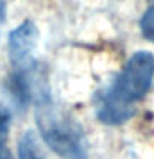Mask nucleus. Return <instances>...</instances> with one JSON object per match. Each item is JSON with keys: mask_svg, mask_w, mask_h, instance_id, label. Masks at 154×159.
<instances>
[{"mask_svg": "<svg viewBox=\"0 0 154 159\" xmlns=\"http://www.w3.org/2000/svg\"><path fill=\"white\" fill-rule=\"evenodd\" d=\"M38 40V32L33 22H25L22 23L17 30L10 33L8 38V52H10V60L15 65H22L28 61L30 55L33 53L37 47Z\"/></svg>", "mask_w": 154, "mask_h": 159, "instance_id": "7ed1b4c3", "label": "nucleus"}, {"mask_svg": "<svg viewBox=\"0 0 154 159\" xmlns=\"http://www.w3.org/2000/svg\"><path fill=\"white\" fill-rule=\"evenodd\" d=\"M134 111L133 108L129 106V104H124L121 101H118V99H114L109 96L106 101L101 104V108H99V118H101V121L104 123H121V121H126V119L131 116Z\"/></svg>", "mask_w": 154, "mask_h": 159, "instance_id": "20e7f679", "label": "nucleus"}, {"mask_svg": "<svg viewBox=\"0 0 154 159\" xmlns=\"http://www.w3.org/2000/svg\"><path fill=\"white\" fill-rule=\"evenodd\" d=\"M154 76V57L149 52H138L129 58L109 96L124 104L141 99L151 86Z\"/></svg>", "mask_w": 154, "mask_h": 159, "instance_id": "f03ea898", "label": "nucleus"}, {"mask_svg": "<svg viewBox=\"0 0 154 159\" xmlns=\"http://www.w3.org/2000/svg\"><path fill=\"white\" fill-rule=\"evenodd\" d=\"M10 119L12 114L5 106L0 104V146L7 144V138H8V129H10Z\"/></svg>", "mask_w": 154, "mask_h": 159, "instance_id": "0eeeda50", "label": "nucleus"}, {"mask_svg": "<svg viewBox=\"0 0 154 159\" xmlns=\"http://www.w3.org/2000/svg\"><path fill=\"white\" fill-rule=\"evenodd\" d=\"M37 126L45 143L65 159L86 157V139L81 126L63 109L45 99L37 103Z\"/></svg>", "mask_w": 154, "mask_h": 159, "instance_id": "f257e3e1", "label": "nucleus"}, {"mask_svg": "<svg viewBox=\"0 0 154 159\" xmlns=\"http://www.w3.org/2000/svg\"><path fill=\"white\" fill-rule=\"evenodd\" d=\"M18 157L20 159H45L40 149V144L32 131H27L20 138L18 143Z\"/></svg>", "mask_w": 154, "mask_h": 159, "instance_id": "39448f33", "label": "nucleus"}, {"mask_svg": "<svg viewBox=\"0 0 154 159\" xmlns=\"http://www.w3.org/2000/svg\"><path fill=\"white\" fill-rule=\"evenodd\" d=\"M141 30H143L144 37H146L147 40H151V42L154 43V7L147 8L146 13L143 15Z\"/></svg>", "mask_w": 154, "mask_h": 159, "instance_id": "423d86ee", "label": "nucleus"}]
</instances>
